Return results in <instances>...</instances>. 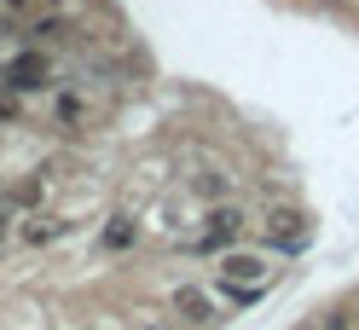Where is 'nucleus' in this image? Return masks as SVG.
I'll return each instance as SVG.
<instances>
[{"mask_svg": "<svg viewBox=\"0 0 359 330\" xmlns=\"http://www.w3.org/2000/svg\"><path fill=\"white\" fill-rule=\"evenodd\" d=\"M64 232H70V220H64V214H53V209H35V214L24 220V226H18V238H24L29 249L53 244V238H64Z\"/></svg>", "mask_w": 359, "mask_h": 330, "instance_id": "obj_6", "label": "nucleus"}, {"mask_svg": "<svg viewBox=\"0 0 359 330\" xmlns=\"http://www.w3.org/2000/svg\"><path fill=\"white\" fill-rule=\"evenodd\" d=\"M266 238H273L278 249H302V244H307V214L273 209V214H266Z\"/></svg>", "mask_w": 359, "mask_h": 330, "instance_id": "obj_4", "label": "nucleus"}, {"mask_svg": "<svg viewBox=\"0 0 359 330\" xmlns=\"http://www.w3.org/2000/svg\"><path fill=\"white\" fill-rule=\"evenodd\" d=\"M133 238H140V220H133V214H116V220H110V226L99 232V249L122 255V249H133Z\"/></svg>", "mask_w": 359, "mask_h": 330, "instance_id": "obj_7", "label": "nucleus"}, {"mask_svg": "<svg viewBox=\"0 0 359 330\" xmlns=\"http://www.w3.org/2000/svg\"><path fill=\"white\" fill-rule=\"evenodd\" d=\"M197 191H203V197H220V191H226V174H203V180H197Z\"/></svg>", "mask_w": 359, "mask_h": 330, "instance_id": "obj_12", "label": "nucleus"}, {"mask_svg": "<svg viewBox=\"0 0 359 330\" xmlns=\"http://www.w3.org/2000/svg\"><path fill=\"white\" fill-rule=\"evenodd\" d=\"M18 116V87H0V122Z\"/></svg>", "mask_w": 359, "mask_h": 330, "instance_id": "obj_11", "label": "nucleus"}, {"mask_svg": "<svg viewBox=\"0 0 359 330\" xmlns=\"http://www.w3.org/2000/svg\"><path fill=\"white\" fill-rule=\"evenodd\" d=\"M53 116H58V122H64V128H81V122H87V116H93V104H87V99H81V93H70V87H64V93H58V99H53Z\"/></svg>", "mask_w": 359, "mask_h": 330, "instance_id": "obj_8", "label": "nucleus"}, {"mask_svg": "<svg viewBox=\"0 0 359 330\" xmlns=\"http://www.w3.org/2000/svg\"><path fill=\"white\" fill-rule=\"evenodd\" d=\"M273 273H278V267H273L261 249H226V255H220V267H215L220 284H261V290L273 284Z\"/></svg>", "mask_w": 359, "mask_h": 330, "instance_id": "obj_1", "label": "nucleus"}, {"mask_svg": "<svg viewBox=\"0 0 359 330\" xmlns=\"http://www.w3.org/2000/svg\"><path fill=\"white\" fill-rule=\"evenodd\" d=\"M174 313H180V324H215V301H209V290H197V284H180L174 290Z\"/></svg>", "mask_w": 359, "mask_h": 330, "instance_id": "obj_5", "label": "nucleus"}, {"mask_svg": "<svg viewBox=\"0 0 359 330\" xmlns=\"http://www.w3.org/2000/svg\"><path fill=\"white\" fill-rule=\"evenodd\" d=\"M6 238H12V197H0V255H6Z\"/></svg>", "mask_w": 359, "mask_h": 330, "instance_id": "obj_10", "label": "nucleus"}, {"mask_svg": "<svg viewBox=\"0 0 359 330\" xmlns=\"http://www.w3.org/2000/svg\"><path fill=\"white\" fill-rule=\"evenodd\" d=\"M243 226H250V214H243V209H232V203H220V209L209 214V226L191 238V249H197V255L226 249V244H238V238H243Z\"/></svg>", "mask_w": 359, "mask_h": 330, "instance_id": "obj_2", "label": "nucleus"}, {"mask_svg": "<svg viewBox=\"0 0 359 330\" xmlns=\"http://www.w3.org/2000/svg\"><path fill=\"white\" fill-rule=\"evenodd\" d=\"M64 35H70V18H35V24H29V41H35V47H53V41H64Z\"/></svg>", "mask_w": 359, "mask_h": 330, "instance_id": "obj_9", "label": "nucleus"}, {"mask_svg": "<svg viewBox=\"0 0 359 330\" xmlns=\"http://www.w3.org/2000/svg\"><path fill=\"white\" fill-rule=\"evenodd\" d=\"M6 87H18V93H35V87H53V58L41 47H24L6 58Z\"/></svg>", "mask_w": 359, "mask_h": 330, "instance_id": "obj_3", "label": "nucleus"}]
</instances>
